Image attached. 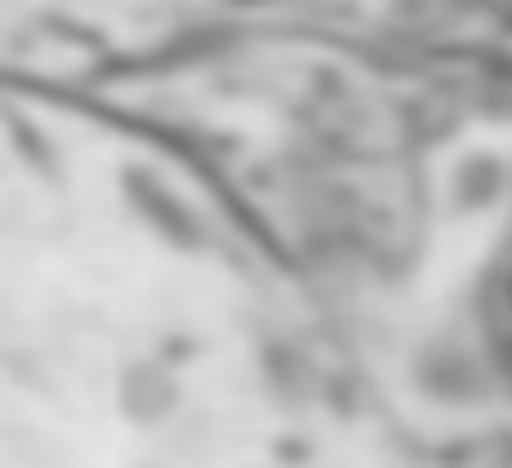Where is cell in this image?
Instances as JSON below:
<instances>
[]
</instances>
